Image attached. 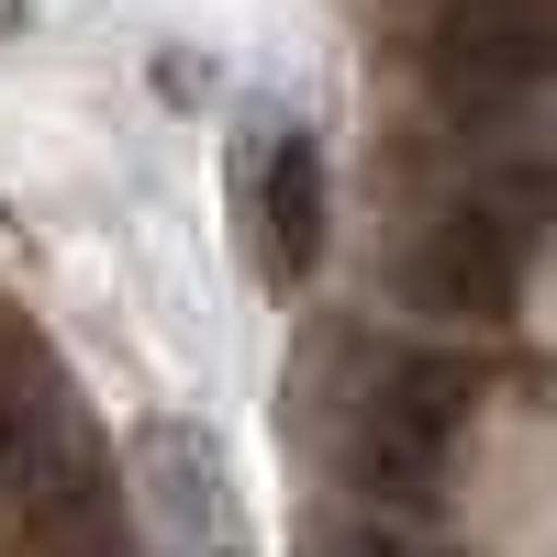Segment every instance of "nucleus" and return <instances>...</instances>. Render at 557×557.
<instances>
[{
	"label": "nucleus",
	"mask_w": 557,
	"mask_h": 557,
	"mask_svg": "<svg viewBox=\"0 0 557 557\" xmlns=\"http://www.w3.org/2000/svg\"><path fill=\"white\" fill-rule=\"evenodd\" d=\"M246 223H257V268L301 278L323 257V146L301 123H257L246 146Z\"/></svg>",
	"instance_id": "obj_5"
},
{
	"label": "nucleus",
	"mask_w": 557,
	"mask_h": 557,
	"mask_svg": "<svg viewBox=\"0 0 557 557\" xmlns=\"http://www.w3.org/2000/svg\"><path fill=\"white\" fill-rule=\"evenodd\" d=\"M412 78H424L457 157H535L546 78H557V12L546 0H435L412 23Z\"/></svg>",
	"instance_id": "obj_3"
},
{
	"label": "nucleus",
	"mask_w": 557,
	"mask_h": 557,
	"mask_svg": "<svg viewBox=\"0 0 557 557\" xmlns=\"http://www.w3.org/2000/svg\"><path fill=\"white\" fill-rule=\"evenodd\" d=\"M546 257V146L535 157H457L401 246V290L435 323H513Z\"/></svg>",
	"instance_id": "obj_2"
},
{
	"label": "nucleus",
	"mask_w": 557,
	"mask_h": 557,
	"mask_svg": "<svg viewBox=\"0 0 557 557\" xmlns=\"http://www.w3.org/2000/svg\"><path fill=\"white\" fill-rule=\"evenodd\" d=\"M134 513L157 557H257L235 469L201 424H134Z\"/></svg>",
	"instance_id": "obj_4"
},
{
	"label": "nucleus",
	"mask_w": 557,
	"mask_h": 557,
	"mask_svg": "<svg viewBox=\"0 0 557 557\" xmlns=\"http://www.w3.org/2000/svg\"><path fill=\"white\" fill-rule=\"evenodd\" d=\"M323 557H435V535L401 524V513H346L335 535H323Z\"/></svg>",
	"instance_id": "obj_6"
},
{
	"label": "nucleus",
	"mask_w": 557,
	"mask_h": 557,
	"mask_svg": "<svg viewBox=\"0 0 557 557\" xmlns=\"http://www.w3.org/2000/svg\"><path fill=\"white\" fill-rule=\"evenodd\" d=\"M78 557H123V546H112V535H78Z\"/></svg>",
	"instance_id": "obj_7"
},
{
	"label": "nucleus",
	"mask_w": 557,
	"mask_h": 557,
	"mask_svg": "<svg viewBox=\"0 0 557 557\" xmlns=\"http://www.w3.org/2000/svg\"><path fill=\"white\" fill-rule=\"evenodd\" d=\"M480 435V357L435 335H380L346 357L335 391V480L357 491V513L424 524V502L457 480V446Z\"/></svg>",
	"instance_id": "obj_1"
}]
</instances>
